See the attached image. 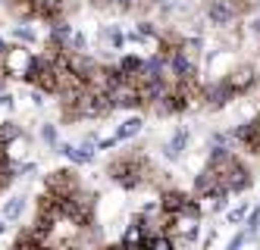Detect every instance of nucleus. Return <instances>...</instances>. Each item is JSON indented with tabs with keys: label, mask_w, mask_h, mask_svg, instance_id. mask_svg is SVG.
<instances>
[{
	"label": "nucleus",
	"mask_w": 260,
	"mask_h": 250,
	"mask_svg": "<svg viewBox=\"0 0 260 250\" xmlns=\"http://www.w3.org/2000/svg\"><path fill=\"white\" fill-rule=\"evenodd\" d=\"M31 63H35V53L28 50V44H13V47H4V53H0V72L16 82L28 79Z\"/></svg>",
	"instance_id": "obj_1"
},
{
	"label": "nucleus",
	"mask_w": 260,
	"mask_h": 250,
	"mask_svg": "<svg viewBox=\"0 0 260 250\" xmlns=\"http://www.w3.org/2000/svg\"><path fill=\"white\" fill-rule=\"evenodd\" d=\"M185 144H188V131H185V128H179V131H176V138H173L170 144H166V157H170V160H179Z\"/></svg>",
	"instance_id": "obj_10"
},
{
	"label": "nucleus",
	"mask_w": 260,
	"mask_h": 250,
	"mask_svg": "<svg viewBox=\"0 0 260 250\" xmlns=\"http://www.w3.org/2000/svg\"><path fill=\"white\" fill-rule=\"evenodd\" d=\"M110 4H116L119 10H132V7H138V0H110Z\"/></svg>",
	"instance_id": "obj_19"
},
{
	"label": "nucleus",
	"mask_w": 260,
	"mask_h": 250,
	"mask_svg": "<svg viewBox=\"0 0 260 250\" xmlns=\"http://www.w3.org/2000/svg\"><path fill=\"white\" fill-rule=\"evenodd\" d=\"M28 85H35L41 94H57V66H53V60L44 53V56H35L31 63V72H28Z\"/></svg>",
	"instance_id": "obj_2"
},
{
	"label": "nucleus",
	"mask_w": 260,
	"mask_h": 250,
	"mask_svg": "<svg viewBox=\"0 0 260 250\" xmlns=\"http://www.w3.org/2000/svg\"><path fill=\"white\" fill-rule=\"evenodd\" d=\"M41 138H44L47 147H57V128H53V125H44V128H41Z\"/></svg>",
	"instance_id": "obj_17"
},
{
	"label": "nucleus",
	"mask_w": 260,
	"mask_h": 250,
	"mask_svg": "<svg viewBox=\"0 0 260 250\" xmlns=\"http://www.w3.org/2000/svg\"><path fill=\"white\" fill-rule=\"evenodd\" d=\"M232 94H235V91L229 88V82H219V85H210L204 97H207V103H210V106H222V103H229Z\"/></svg>",
	"instance_id": "obj_7"
},
{
	"label": "nucleus",
	"mask_w": 260,
	"mask_h": 250,
	"mask_svg": "<svg viewBox=\"0 0 260 250\" xmlns=\"http://www.w3.org/2000/svg\"><path fill=\"white\" fill-rule=\"evenodd\" d=\"M144 172H147V169H144V160H135V157H122V160H113V163H110V178L119 182L122 188L141 185Z\"/></svg>",
	"instance_id": "obj_3"
},
{
	"label": "nucleus",
	"mask_w": 260,
	"mask_h": 250,
	"mask_svg": "<svg viewBox=\"0 0 260 250\" xmlns=\"http://www.w3.org/2000/svg\"><path fill=\"white\" fill-rule=\"evenodd\" d=\"M185 203H188V197H185L182 191H166L163 200H160V209H163V213H179Z\"/></svg>",
	"instance_id": "obj_8"
},
{
	"label": "nucleus",
	"mask_w": 260,
	"mask_h": 250,
	"mask_svg": "<svg viewBox=\"0 0 260 250\" xmlns=\"http://www.w3.org/2000/svg\"><path fill=\"white\" fill-rule=\"evenodd\" d=\"M141 63L144 60H138V56H132V53H128V56H122V60H119V72L122 75H128V79H135V75H138V69H141Z\"/></svg>",
	"instance_id": "obj_12"
},
{
	"label": "nucleus",
	"mask_w": 260,
	"mask_h": 250,
	"mask_svg": "<svg viewBox=\"0 0 260 250\" xmlns=\"http://www.w3.org/2000/svg\"><path fill=\"white\" fill-rule=\"evenodd\" d=\"M226 82H229V88H232L235 94H241L245 88L254 85V72H251V69H238V72H232V79H226Z\"/></svg>",
	"instance_id": "obj_9"
},
{
	"label": "nucleus",
	"mask_w": 260,
	"mask_h": 250,
	"mask_svg": "<svg viewBox=\"0 0 260 250\" xmlns=\"http://www.w3.org/2000/svg\"><path fill=\"white\" fill-rule=\"evenodd\" d=\"M44 191H50V194H57V197H69V194L79 191V175L72 169H57L44 178Z\"/></svg>",
	"instance_id": "obj_4"
},
{
	"label": "nucleus",
	"mask_w": 260,
	"mask_h": 250,
	"mask_svg": "<svg viewBox=\"0 0 260 250\" xmlns=\"http://www.w3.org/2000/svg\"><path fill=\"white\" fill-rule=\"evenodd\" d=\"M257 225H260V209H254V213H251V219H248V232H251V235L257 232Z\"/></svg>",
	"instance_id": "obj_18"
},
{
	"label": "nucleus",
	"mask_w": 260,
	"mask_h": 250,
	"mask_svg": "<svg viewBox=\"0 0 260 250\" xmlns=\"http://www.w3.org/2000/svg\"><path fill=\"white\" fill-rule=\"evenodd\" d=\"M35 4H38V0H35Z\"/></svg>",
	"instance_id": "obj_24"
},
{
	"label": "nucleus",
	"mask_w": 260,
	"mask_h": 250,
	"mask_svg": "<svg viewBox=\"0 0 260 250\" xmlns=\"http://www.w3.org/2000/svg\"><path fill=\"white\" fill-rule=\"evenodd\" d=\"M141 125H144V122H141L138 116H132V119H125V122L119 125V131H116V138H119V141H125V138H135V134L141 131Z\"/></svg>",
	"instance_id": "obj_11"
},
{
	"label": "nucleus",
	"mask_w": 260,
	"mask_h": 250,
	"mask_svg": "<svg viewBox=\"0 0 260 250\" xmlns=\"http://www.w3.org/2000/svg\"><path fill=\"white\" fill-rule=\"evenodd\" d=\"M13 34H16V41H19V44H35V41H38V34H35V28H31L28 22L16 25V28H13Z\"/></svg>",
	"instance_id": "obj_14"
},
{
	"label": "nucleus",
	"mask_w": 260,
	"mask_h": 250,
	"mask_svg": "<svg viewBox=\"0 0 260 250\" xmlns=\"http://www.w3.org/2000/svg\"><path fill=\"white\" fill-rule=\"evenodd\" d=\"M4 232H7V222H4V219H0V235H4Z\"/></svg>",
	"instance_id": "obj_21"
},
{
	"label": "nucleus",
	"mask_w": 260,
	"mask_h": 250,
	"mask_svg": "<svg viewBox=\"0 0 260 250\" xmlns=\"http://www.w3.org/2000/svg\"><path fill=\"white\" fill-rule=\"evenodd\" d=\"M0 150H4L13 163H22V160L28 157V150H31V141H28V134H25V131H19L16 138H10V141H7L4 147H0Z\"/></svg>",
	"instance_id": "obj_6"
},
{
	"label": "nucleus",
	"mask_w": 260,
	"mask_h": 250,
	"mask_svg": "<svg viewBox=\"0 0 260 250\" xmlns=\"http://www.w3.org/2000/svg\"><path fill=\"white\" fill-rule=\"evenodd\" d=\"M22 128L19 125H16V122H10V119H4V122H0V147H4L10 138H16V134H19Z\"/></svg>",
	"instance_id": "obj_16"
},
{
	"label": "nucleus",
	"mask_w": 260,
	"mask_h": 250,
	"mask_svg": "<svg viewBox=\"0 0 260 250\" xmlns=\"http://www.w3.org/2000/svg\"><path fill=\"white\" fill-rule=\"evenodd\" d=\"M60 153H63V157H69L72 163H91V157H88V153L82 150V147H72V144H60Z\"/></svg>",
	"instance_id": "obj_13"
},
{
	"label": "nucleus",
	"mask_w": 260,
	"mask_h": 250,
	"mask_svg": "<svg viewBox=\"0 0 260 250\" xmlns=\"http://www.w3.org/2000/svg\"><path fill=\"white\" fill-rule=\"evenodd\" d=\"M0 194H4V188H0Z\"/></svg>",
	"instance_id": "obj_23"
},
{
	"label": "nucleus",
	"mask_w": 260,
	"mask_h": 250,
	"mask_svg": "<svg viewBox=\"0 0 260 250\" xmlns=\"http://www.w3.org/2000/svg\"><path fill=\"white\" fill-rule=\"evenodd\" d=\"M0 53H4V38H0Z\"/></svg>",
	"instance_id": "obj_22"
},
{
	"label": "nucleus",
	"mask_w": 260,
	"mask_h": 250,
	"mask_svg": "<svg viewBox=\"0 0 260 250\" xmlns=\"http://www.w3.org/2000/svg\"><path fill=\"white\" fill-rule=\"evenodd\" d=\"M241 216H245V206H238V209H232V213H229V222H241Z\"/></svg>",
	"instance_id": "obj_20"
},
{
	"label": "nucleus",
	"mask_w": 260,
	"mask_h": 250,
	"mask_svg": "<svg viewBox=\"0 0 260 250\" xmlns=\"http://www.w3.org/2000/svg\"><path fill=\"white\" fill-rule=\"evenodd\" d=\"M235 4L232 0H210L207 4V16H210V22L213 25H229L232 19H235Z\"/></svg>",
	"instance_id": "obj_5"
},
{
	"label": "nucleus",
	"mask_w": 260,
	"mask_h": 250,
	"mask_svg": "<svg viewBox=\"0 0 260 250\" xmlns=\"http://www.w3.org/2000/svg\"><path fill=\"white\" fill-rule=\"evenodd\" d=\"M22 197H13V200H7V206H4V219H10V222H16L22 216Z\"/></svg>",
	"instance_id": "obj_15"
}]
</instances>
